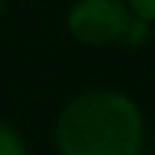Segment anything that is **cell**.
<instances>
[{
  "instance_id": "6",
  "label": "cell",
  "mask_w": 155,
  "mask_h": 155,
  "mask_svg": "<svg viewBox=\"0 0 155 155\" xmlns=\"http://www.w3.org/2000/svg\"><path fill=\"white\" fill-rule=\"evenodd\" d=\"M0 11H3V0H0Z\"/></svg>"
},
{
  "instance_id": "4",
  "label": "cell",
  "mask_w": 155,
  "mask_h": 155,
  "mask_svg": "<svg viewBox=\"0 0 155 155\" xmlns=\"http://www.w3.org/2000/svg\"><path fill=\"white\" fill-rule=\"evenodd\" d=\"M128 8H131V14L136 16V19H142V22H155V0H128L125 3Z\"/></svg>"
},
{
  "instance_id": "5",
  "label": "cell",
  "mask_w": 155,
  "mask_h": 155,
  "mask_svg": "<svg viewBox=\"0 0 155 155\" xmlns=\"http://www.w3.org/2000/svg\"><path fill=\"white\" fill-rule=\"evenodd\" d=\"M147 22H142V19H136L134 16V22H131V27H128V33H125V44L128 46H136V44H142L144 38H147Z\"/></svg>"
},
{
  "instance_id": "2",
  "label": "cell",
  "mask_w": 155,
  "mask_h": 155,
  "mask_svg": "<svg viewBox=\"0 0 155 155\" xmlns=\"http://www.w3.org/2000/svg\"><path fill=\"white\" fill-rule=\"evenodd\" d=\"M131 22L134 14L123 0H76L68 11L71 35L90 46L123 41Z\"/></svg>"
},
{
  "instance_id": "1",
  "label": "cell",
  "mask_w": 155,
  "mask_h": 155,
  "mask_svg": "<svg viewBox=\"0 0 155 155\" xmlns=\"http://www.w3.org/2000/svg\"><path fill=\"white\" fill-rule=\"evenodd\" d=\"M54 142L60 155H142L144 120L128 95L90 90L65 104Z\"/></svg>"
},
{
  "instance_id": "3",
  "label": "cell",
  "mask_w": 155,
  "mask_h": 155,
  "mask_svg": "<svg viewBox=\"0 0 155 155\" xmlns=\"http://www.w3.org/2000/svg\"><path fill=\"white\" fill-rule=\"evenodd\" d=\"M0 155H27L25 142L19 139L16 131H11L8 125L0 123Z\"/></svg>"
}]
</instances>
